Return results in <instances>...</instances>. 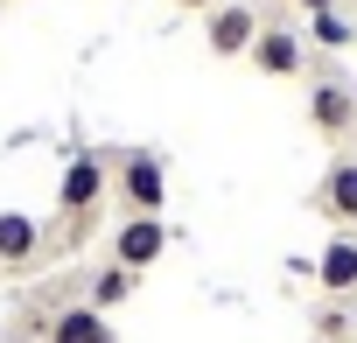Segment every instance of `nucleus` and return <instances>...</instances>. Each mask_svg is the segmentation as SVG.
<instances>
[{"label": "nucleus", "mask_w": 357, "mask_h": 343, "mask_svg": "<svg viewBox=\"0 0 357 343\" xmlns=\"http://www.w3.org/2000/svg\"><path fill=\"white\" fill-rule=\"evenodd\" d=\"M105 190H112V154L77 147V154L63 161V176H56V218H63V238H84V231H91Z\"/></svg>", "instance_id": "obj_1"}, {"label": "nucleus", "mask_w": 357, "mask_h": 343, "mask_svg": "<svg viewBox=\"0 0 357 343\" xmlns=\"http://www.w3.org/2000/svg\"><path fill=\"white\" fill-rule=\"evenodd\" d=\"M112 190H119L126 218H161L168 211V161L154 147H126L112 161Z\"/></svg>", "instance_id": "obj_2"}, {"label": "nucleus", "mask_w": 357, "mask_h": 343, "mask_svg": "<svg viewBox=\"0 0 357 343\" xmlns=\"http://www.w3.org/2000/svg\"><path fill=\"white\" fill-rule=\"evenodd\" d=\"M308 126H315L322 140H350V133H357V91H350L343 70L308 77Z\"/></svg>", "instance_id": "obj_3"}, {"label": "nucleus", "mask_w": 357, "mask_h": 343, "mask_svg": "<svg viewBox=\"0 0 357 343\" xmlns=\"http://www.w3.org/2000/svg\"><path fill=\"white\" fill-rule=\"evenodd\" d=\"M259 29H266V15L252 8V0H225V8L204 15V43H211V56H252Z\"/></svg>", "instance_id": "obj_4"}, {"label": "nucleus", "mask_w": 357, "mask_h": 343, "mask_svg": "<svg viewBox=\"0 0 357 343\" xmlns=\"http://www.w3.org/2000/svg\"><path fill=\"white\" fill-rule=\"evenodd\" d=\"M161 259H168V218H126V224H112V266L147 273Z\"/></svg>", "instance_id": "obj_5"}, {"label": "nucleus", "mask_w": 357, "mask_h": 343, "mask_svg": "<svg viewBox=\"0 0 357 343\" xmlns=\"http://www.w3.org/2000/svg\"><path fill=\"white\" fill-rule=\"evenodd\" d=\"M252 70H259V77H308V36L266 22L259 43H252Z\"/></svg>", "instance_id": "obj_6"}, {"label": "nucleus", "mask_w": 357, "mask_h": 343, "mask_svg": "<svg viewBox=\"0 0 357 343\" xmlns=\"http://www.w3.org/2000/svg\"><path fill=\"white\" fill-rule=\"evenodd\" d=\"M50 252V224L29 211H0V266H36Z\"/></svg>", "instance_id": "obj_7"}, {"label": "nucleus", "mask_w": 357, "mask_h": 343, "mask_svg": "<svg viewBox=\"0 0 357 343\" xmlns=\"http://www.w3.org/2000/svg\"><path fill=\"white\" fill-rule=\"evenodd\" d=\"M43 343H119V336H112V315H98V308L70 301V308H56V315H50V336H43Z\"/></svg>", "instance_id": "obj_8"}, {"label": "nucleus", "mask_w": 357, "mask_h": 343, "mask_svg": "<svg viewBox=\"0 0 357 343\" xmlns=\"http://www.w3.org/2000/svg\"><path fill=\"white\" fill-rule=\"evenodd\" d=\"M315 211L336 224H357V161H329V176L315 190Z\"/></svg>", "instance_id": "obj_9"}, {"label": "nucleus", "mask_w": 357, "mask_h": 343, "mask_svg": "<svg viewBox=\"0 0 357 343\" xmlns=\"http://www.w3.org/2000/svg\"><path fill=\"white\" fill-rule=\"evenodd\" d=\"M315 280H322L329 294H350V287H357V238H350V231H336V238L322 245V259H315Z\"/></svg>", "instance_id": "obj_10"}, {"label": "nucleus", "mask_w": 357, "mask_h": 343, "mask_svg": "<svg viewBox=\"0 0 357 343\" xmlns=\"http://www.w3.org/2000/svg\"><path fill=\"white\" fill-rule=\"evenodd\" d=\"M133 287H140V273H126V266H98L91 280H84V308H98V315H112L119 301H133Z\"/></svg>", "instance_id": "obj_11"}, {"label": "nucleus", "mask_w": 357, "mask_h": 343, "mask_svg": "<svg viewBox=\"0 0 357 343\" xmlns=\"http://www.w3.org/2000/svg\"><path fill=\"white\" fill-rule=\"evenodd\" d=\"M308 43L315 49H357V22H343L336 8L329 15H308Z\"/></svg>", "instance_id": "obj_12"}, {"label": "nucleus", "mask_w": 357, "mask_h": 343, "mask_svg": "<svg viewBox=\"0 0 357 343\" xmlns=\"http://www.w3.org/2000/svg\"><path fill=\"white\" fill-rule=\"evenodd\" d=\"M343 329H350V322H343V308H322V315H315V336H322V343H336Z\"/></svg>", "instance_id": "obj_13"}, {"label": "nucleus", "mask_w": 357, "mask_h": 343, "mask_svg": "<svg viewBox=\"0 0 357 343\" xmlns=\"http://www.w3.org/2000/svg\"><path fill=\"white\" fill-rule=\"evenodd\" d=\"M168 8H190V15H211V8H225V0H168Z\"/></svg>", "instance_id": "obj_14"}, {"label": "nucleus", "mask_w": 357, "mask_h": 343, "mask_svg": "<svg viewBox=\"0 0 357 343\" xmlns=\"http://www.w3.org/2000/svg\"><path fill=\"white\" fill-rule=\"evenodd\" d=\"M294 8H301V15H329V8H336V0H294Z\"/></svg>", "instance_id": "obj_15"}, {"label": "nucleus", "mask_w": 357, "mask_h": 343, "mask_svg": "<svg viewBox=\"0 0 357 343\" xmlns=\"http://www.w3.org/2000/svg\"><path fill=\"white\" fill-rule=\"evenodd\" d=\"M0 8H8V0H0Z\"/></svg>", "instance_id": "obj_16"}]
</instances>
